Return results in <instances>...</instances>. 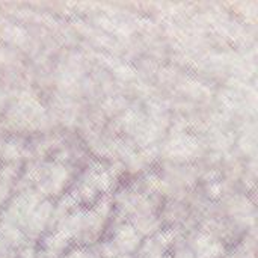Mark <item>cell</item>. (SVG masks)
I'll use <instances>...</instances> for the list:
<instances>
[{"label": "cell", "instance_id": "obj_4", "mask_svg": "<svg viewBox=\"0 0 258 258\" xmlns=\"http://www.w3.org/2000/svg\"><path fill=\"white\" fill-rule=\"evenodd\" d=\"M171 258H195V255L192 254L190 248H186V246H181L178 248Z\"/></svg>", "mask_w": 258, "mask_h": 258}, {"label": "cell", "instance_id": "obj_1", "mask_svg": "<svg viewBox=\"0 0 258 258\" xmlns=\"http://www.w3.org/2000/svg\"><path fill=\"white\" fill-rule=\"evenodd\" d=\"M142 239L144 237L138 233V230L130 222L119 224L110 237V240L115 243L119 254H128V255H133L135 252H138L142 243Z\"/></svg>", "mask_w": 258, "mask_h": 258}, {"label": "cell", "instance_id": "obj_3", "mask_svg": "<svg viewBox=\"0 0 258 258\" xmlns=\"http://www.w3.org/2000/svg\"><path fill=\"white\" fill-rule=\"evenodd\" d=\"M15 258H36V251L33 249L32 245L26 243L24 246L20 248V251H18V254H17Z\"/></svg>", "mask_w": 258, "mask_h": 258}, {"label": "cell", "instance_id": "obj_5", "mask_svg": "<svg viewBox=\"0 0 258 258\" xmlns=\"http://www.w3.org/2000/svg\"><path fill=\"white\" fill-rule=\"evenodd\" d=\"M115 258H133V255H128V254H119V255H116Z\"/></svg>", "mask_w": 258, "mask_h": 258}, {"label": "cell", "instance_id": "obj_2", "mask_svg": "<svg viewBox=\"0 0 258 258\" xmlns=\"http://www.w3.org/2000/svg\"><path fill=\"white\" fill-rule=\"evenodd\" d=\"M190 251L195 258H222L224 257V246L222 243L215 239L212 234L200 233L190 243Z\"/></svg>", "mask_w": 258, "mask_h": 258}]
</instances>
